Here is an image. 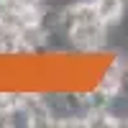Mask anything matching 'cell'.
<instances>
[{"instance_id":"cell-1","label":"cell","mask_w":128,"mask_h":128,"mask_svg":"<svg viewBox=\"0 0 128 128\" xmlns=\"http://www.w3.org/2000/svg\"><path fill=\"white\" fill-rule=\"evenodd\" d=\"M51 28L77 54H100L113 44V28L98 16L90 0H69L51 10Z\"/></svg>"},{"instance_id":"cell-2","label":"cell","mask_w":128,"mask_h":128,"mask_svg":"<svg viewBox=\"0 0 128 128\" xmlns=\"http://www.w3.org/2000/svg\"><path fill=\"white\" fill-rule=\"evenodd\" d=\"M128 92V64L123 56H118L115 62L108 64V69L100 74L98 84H95L92 95L102 102H113V105H120L123 95Z\"/></svg>"},{"instance_id":"cell-3","label":"cell","mask_w":128,"mask_h":128,"mask_svg":"<svg viewBox=\"0 0 128 128\" xmlns=\"http://www.w3.org/2000/svg\"><path fill=\"white\" fill-rule=\"evenodd\" d=\"M98 16L108 23L113 31L120 28L128 20V0H90Z\"/></svg>"},{"instance_id":"cell-4","label":"cell","mask_w":128,"mask_h":128,"mask_svg":"<svg viewBox=\"0 0 128 128\" xmlns=\"http://www.w3.org/2000/svg\"><path fill=\"white\" fill-rule=\"evenodd\" d=\"M120 110H123V126H128V102L120 105Z\"/></svg>"},{"instance_id":"cell-5","label":"cell","mask_w":128,"mask_h":128,"mask_svg":"<svg viewBox=\"0 0 128 128\" xmlns=\"http://www.w3.org/2000/svg\"><path fill=\"white\" fill-rule=\"evenodd\" d=\"M123 59H126V64H128V54H126V56H123Z\"/></svg>"}]
</instances>
